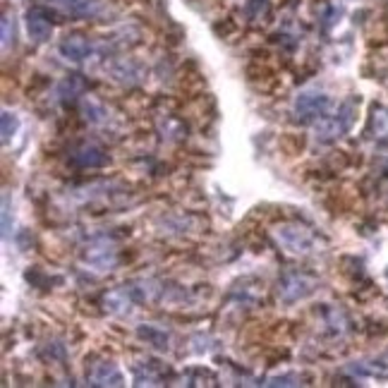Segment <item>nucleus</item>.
Wrapping results in <instances>:
<instances>
[{"label":"nucleus","mask_w":388,"mask_h":388,"mask_svg":"<svg viewBox=\"0 0 388 388\" xmlns=\"http://www.w3.org/2000/svg\"><path fill=\"white\" fill-rule=\"evenodd\" d=\"M355 115H357L355 99L343 101V103L333 110V113H326L324 117H319V120H317V125H314V137H317V142H322V144L338 142L343 134H345L347 129L352 127Z\"/></svg>","instance_id":"obj_1"},{"label":"nucleus","mask_w":388,"mask_h":388,"mask_svg":"<svg viewBox=\"0 0 388 388\" xmlns=\"http://www.w3.org/2000/svg\"><path fill=\"white\" fill-rule=\"evenodd\" d=\"M275 240L285 247V252L297 257H307L317 250V235L312 230H307L300 223H285V226H278L273 230Z\"/></svg>","instance_id":"obj_2"},{"label":"nucleus","mask_w":388,"mask_h":388,"mask_svg":"<svg viewBox=\"0 0 388 388\" xmlns=\"http://www.w3.org/2000/svg\"><path fill=\"white\" fill-rule=\"evenodd\" d=\"M292 110L300 122H317L319 117H324L331 110V99L319 89H302L295 96Z\"/></svg>","instance_id":"obj_3"},{"label":"nucleus","mask_w":388,"mask_h":388,"mask_svg":"<svg viewBox=\"0 0 388 388\" xmlns=\"http://www.w3.org/2000/svg\"><path fill=\"white\" fill-rule=\"evenodd\" d=\"M317 290V278L305 271H285L278 280V297L283 302L305 300Z\"/></svg>","instance_id":"obj_4"},{"label":"nucleus","mask_w":388,"mask_h":388,"mask_svg":"<svg viewBox=\"0 0 388 388\" xmlns=\"http://www.w3.org/2000/svg\"><path fill=\"white\" fill-rule=\"evenodd\" d=\"M137 292H134L132 283L129 285H120V288L110 290L103 295V307L106 312L110 314H127L129 309H132V305H137Z\"/></svg>","instance_id":"obj_5"},{"label":"nucleus","mask_w":388,"mask_h":388,"mask_svg":"<svg viewBox=\"0 0 388 388\" xmlns=\"http://www.w3.org/2000/svg\"><path fill=\"white\" fill-rule=\"evenodd\" d=\"M27 31H29L31 41L36 43H46L50 36H53V22H50V15L41 8H31L27 13Z\"/></svg>","instance_id":"obj_6"},{"label":"nucleus","mask_w":388,"mask_h":388,"mask_svg":"<svg viewBox=\"0 0 388 388\" xmlns=\"http://www.w3.org/2000/svg\"><path fill=\"white\" fill-rule=\"evenodd\" d=\"M70 163L77 168H101L108 163V156L96 144H80L70 154Z\"/></svg>","instance_id":"obj_7"},{"label":"nucleus","mask_w":388,"mask_h":388,"mask_svg":"<svg viewBox=\"0 0 388 388\" xmlns=\"http://www.w3.org/2000/svg\"><path fill=\"white\" fill-rule=\"evenodd\" d=\"M87 261L92 264V266H96L99 271H108V268H113L117 261V250L108 243V240H99V243H94L87 250Z\"/></svg>","instance_id":"obj_8"},{"label":"nucleus","mask_w":388,"mask_h":388,"mask_svg":"<svg viewBox=\"0 0 388 388\" xmlns=\"http://www.w3.org/2000/svg\"><path fill=\"white\" fill-rule=\"evenodd\" d=\"M89 89L87 80L82 75H67L63 82L58 84V99L65 106H75L84 92Z\"/></svg>","instance_id":"obj_9"},{"label":"nucleus","mask_w":388,"mask_h":388,"mask_svg":"<svg viewBox=\"0 0 388 388\" xmlns=\"http://www.w3.org/2000/svg\"><path fill=\"white\" fill-rule=\"evenodd\" d=\"M89 381L92 386H122V374L113 362H99L89 372Z\"/></svg>","instance_id":"obj_10"},{"label":"nucleus","mask_w":388,"mask_h":388,"mask_svg":"<svg viewBox=\"0 0 388 388\" xmlns=\"http://www.w3.org/2000/svg\"><path fill=\"white\" fill-rule=\"evenodd\" d=\"M60 53H63L67 60H72V63H82V60H87L89 53H92V43L84 36H80V34H72V36L60 41Z\"/></svg>","instance_id":"obj_11"},{"label":"nucleus","mask_w":388,"mask_h":388,"mask_svg":"<svg viewBox=\"0 0 388 388\" xmlns=\"http://www.w3.org/2000/svg\"><path fill=\"white\" fill-rule=\"evenodd\" d=\"M367 134L379 144H388V108L386 106L376 103L372 108V115H369V127Z\"/></svg>","instance_id":"obj_12"},{"label":"nucleus","mask_w":388,"mask_h":388,"mask_svg":"<svg viewBox=\"0 0 388 388\" xmlns=\"http://www.w3.org/2000/svg\"><path fill=\"white\" fill-rule=\"evenodd\" d=\"M137 333H139V338L142 340H146L149 345H154V347H161V350H166L168 340H171L166 331H161L159 326H139Z\"/></svg>","instance_id":"obj_13"},{"label":"nucleus","mask_w":388,"mask_h":388,"mask_svg":"<svg viewBox=\"0 0 388 388\" xmlns=\"http://www.w3.org/2000/svg\"><path fill=\"white\" fill-rule=\"evenodd\" d=\"M53 3H58L65 13L77 15V17L92 15L94 10H96V0H53Z\"/></svg>","instance_id":"obj_14"},{"label":"nucleus","mask_w":388,"mask_h":388,"mask_svg":"<svg viewBox=\"0 0 388 388\" xmlns=\"http://www.w3.org/2000/svg\"><path fill=\"white\" fill-rule=\"evenodd\" d=\"M82 110H84V117H87V120L92 122V125H101V122L108 120V110H106L101 103H96L94 99L84 101Z\"/></svg>","instance_id":"obj_15"},{"label":"nucleus","mask_w":388,"mask_h":388,"mask_svg":"<svg viewBox=\"0 0 388 388\" xmlns=\"http://www.w3.org/2000/svg\"><path fill=\"white\" fill-rule=\"evenodd\" d=\"M0 120H3V142L8 144L10 137H13V134L17 132V127H20V125H17V117L13 113H8V110H5Z\"/></svg>","instance_id":"obj_16"},{"label":"nucleus","mask_w":388,"mask_h":388,"mask_svg":"<svg viewBox=\"0 0 388 388\" xmlns=\"http://www.w3.org/2000/svg\"><path fill=\"white\" fill-rule=\"evenodd\" d=\"M266 386H300V376H297V374L273 376V379H268Z\"/></svg>","instance_id":"obj_17"},{"label":"nucleus","mask_w":388,"mask_h":388,"mask_svg":"<svg viewBox=\"0 0 388 388\" xmlns=\"http://www.w3.org/2000/svg\"><path fill=\"white\" fill-rule=\"evenodd\" d=\"M15 36V27L10 29V17H5L3 20V46L10 48V38Z\"/></svg>","instance_id":"obj_18"},{"label":"nucleus","mask_w":388,"mask_h":388,"mask_svg":"<svg viewBox=\"0 0 388 388\" xmlns=\"http://www.w3.org/2000/svg\"><path fill=\"white\" fill-rule=\"evenodd\" d=\"M3 233L5 235L10 233V201H8V196L3 199Z\"/></svg>","instance_id":"obj_19"}]
</instances>
